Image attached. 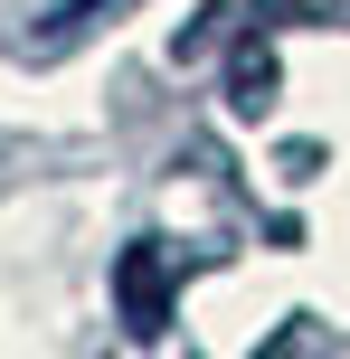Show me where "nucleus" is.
I'll use <instances>...</instances> for the list:
<instances>
[{"label": "nucleus", "instance_id": "1", "mask_svg": "<svg viewBox=\"0 0 350 359\" xmlns=\"http://www.w3.org/2000/svg\"><path fill=\"white\" fill-rule=\"evenodd\" d=\"M114 293H123V322L142 331V341H161L170 331V274H161V246H123V265H114Z\"/></svg>", "mask_w": 350, "mask_h": 359}, {"label": "nucleus", "instance_id": "2", "mask_svg": "<svg viewBox=\"0 0 350 359\" xmlns=\"http://www.w3.org/2000/svg\"><path fill=\"white\" fill-rule=\"evenodd\" d=\"M114 10H133V0H57V10H48V29H38V38H19V57H57V48H76V38H86V29H105Z\"/></svg>", "mask_w": 350, "mask_h": 359}, {"label": "nucleus", "instance_id": "3", "mask_svg": "<svg viewBox=\"0 0 350 359\" xmlns=\"http://www.w3.org/2000/svg\"><path fill=\"white\" fill-rule=\"evenodd\" d=\"M275 104V57H237V114H265Z\"/></svg>", "mask_w": 350, "mask_h": 359}]
</instances>
